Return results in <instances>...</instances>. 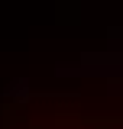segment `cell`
Listing matches in <instances>:
<instances>
[{
  "label": "cell",
  "mask_w": 123,
  "mask_h": 129,
  "mask_svg": "<svg viewBox=\"0 0 123 129\" xmlns=\"http://www.w3.org/2000/svg\"><path fill=\"white\" fill-rule=\"evenodd\" d=\"M100 129H113V126H100Z\"/></svg>",
  "instance_id": "cell-1"
}]
</instances>
